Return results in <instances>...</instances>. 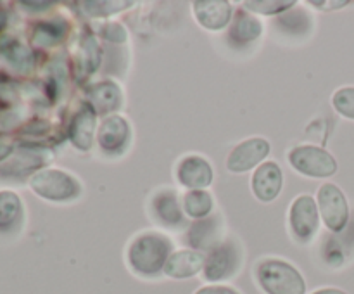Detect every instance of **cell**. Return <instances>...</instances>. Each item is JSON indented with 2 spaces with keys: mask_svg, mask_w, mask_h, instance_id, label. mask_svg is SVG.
<instances>
[{
  "mask_svg": "<svg viewBox=\"0 0 354 294\" xmlns=\"http://www.w3.org/2000/svg\"><path fill=\"white\" fill-rule=\"evenodd\" d=\"M171 251V242L161 234H142L128 249V265L135 273L154 277L165 270Z\"/></svg>",
  "mask_w": 354,
  "mask_h": 294,
  "instance_id": "6da1fadb",
  "label": "cell"
},
{
  "mask_svg": "<svg viewBox=\"0 0 354 294\" xmlns=\"http://www.w3.org/2000/svg\"><path fill=\"white\" fill-rule=\"evenodd\" d=\"M256 280L266 294H306L299 270L283 259L270 258L256 266Z\"/></svg>",
  "mask_w": 354,
  "mask_h": 294,
  "instance_id": "7a4b0ae2",
  "label": "cell"
},
{
  "mask_svg": "<svg viewBox=\"0 0 354 294\" xmlns=\"http://www.w3.org/2000/svg\"><path fill=\"white\" fill-rule=\"evenodd\" d=\"M289 161L296 172L313 178H327L337 172L334 156L317 145H297L289 152Z\"/></svg>",
  "mask_w": 354,
  "mask_h": 294,
  "instance_id": "3957f363",
  "label": "cell"
},
{
  "mask_svg": "<svg viewBox=\"0 0 354 294\" xmlns=\"http://www.w3.org/2000/svg\"><path fill=\"white\" fill-rule=\"evenodd\" d=\"M31 187L38 196L48 201H69L82 194V185L61 169L40 172L31 178Z\"/></svg>",
  "mask_w": 354,
  "mask_h": 294,
  "instance_id": "277c9868",
  "label": "cell"
},
{
  "mask_svg": "<svg viewBox=\"0 0 354 294\" xmlns=\"http://www.w3.org/2000/svg\"><path fill=\"white\" fill-rule=\"evenodd\" d=\"M241 249L234 242L216 244L204 259L203 275L209 282H221L237 273L241 266Z\"/></svg>",
  "mask_w": 354,
  "mask_h": 294,
  "instance_id": "5b68a950",
  "label": "cell"
},
{
  "mask_svg": "<svg viewBox=\"0 0 354 294\" xmlns=\"http://www.w3.org/2000/svg\"><path fill=\"white\" fill-rule=\"evenodd\" d=\"M318 208L328 230L341 232L348 225L349 206L344 192L335 183H324L318 190Z\"/></svg>",
  "mask_w": 354,
  "mask_h": 294,
  "instance_id": "8992f818",
  "label": "cell"
},
{
  "mask_svg": "<svg viewBox=\"0 0 354 294\" xmlns=\"http://www.w3.org/2000/svg\"><path fill=\"white\" fill-rule=\"evenodd\" d=\"M289 223L296 241L306 244L315 237L320 225V213H318V206L313 197L299 196L294 201L290 206Z\"/></svg>",
  "mask_w": 354,
  "mask_h": 294,
  "instance_id": "52a82bcc",
  "label": "cell"
},
{
  "mask_svg": "<svg viewBox=\"0 0 354 294\" xmlns=\"http://www.w3.org/2000/svg\"><path fill=\"white\" fill-rule=\"evenodd\" d=\"M270 154V144L265 138H249L241 142L227 159V168L234 173L249 172Z\"/></svg>",
  "mask_w": 354,
  "mask_h": 294,
  "instance_id": "ba28073f",
  "label": "cell"
},
{
  "mask_svg": "<svg viewBox=\"0 0 354 294\" xmlns=\"http://www.w3.org/2000/svg\"><path fill=\"white\" fill-rule=\"evenodd\" d=\"M282 182V169L277 163H261L252 175V192L261 203H270L279 197Z\"/></svg>",
  "mask_w": 354,
  "mask_h": 294,
  "instance_id": "9c48e42d",
  "label": "cell"
},
{
  "mask_svg": "<svg viewBox=\"0 0 354 294\" xmlns=\"http://www.w3.org/2000/svg\"><path fill=\"white\" fill-rule=\"evenodd\" d=\"M178 180L183 187L192 190H204L213 182V168L201 156H187L178 165Z\"/></svg>",
  "mask_w": 354,
  "mask_h": 294,
  "instance_id": "30bf717a",
  "label": "cell"
},
{
  "mask_svg": "<svg viewBox=\"0 0 354 294\" xmlns=\"http://www.w3.org/2000/svg\"><path fill=\"white\" fill-rule=\"evenodd\" d=\"M97 138H99V145L102 147V151L109 152V154L121 152L130 138V125L127 123L124 118L109 116L100 125Z\"/></svg>",
  "mask_w": 354,
  "mask_h": 294,
  "instance_id": "8fae6325",
  "label": "cell"
},
{
  "mask_svg": "<svg viewBox=\"0 0 354 294\" xmlns=\"http://www.w3.org/2000/svg\"><path fill=\"white\" fill-rule=\"evenodd\" d=\"M194 12L201 26L216 31L230 23L232 6L225 0H199L194 3Z\"/></svg>",
  "mask_w": 354,
  "mask_h": 294,
  "instance_id": "7c38bea8",
  "label": "cell"
},
{
  "mask_svg": "<svg viewBox=\"0 0 354 294\" xmlns=\"http://www.w3.org/2000/svg\"><path fill=\"white\" fill-rule=\"evenodd\" d=\"M204 256L192 249H183L169 255L165 265V275L171 279H190L204 268Z\"/></svg>",
  "mask_w": 354,
  "mask_h": 294,
  "instance_id": "4fadbf2b",
  "label": "cell"
},
{
  "mask_svg": "<svg viewBox=\"0 0 354 294\" xmlns=\"http://www.w3.org/2000/svg\"><path fill=\"white\" fill-rule=\"evenodd\" d=\"M95 111L92 106H85L76 113L69 127V138L80 151H88L95 137Z\"/></svg>",
  "mask_w": 354,
  "mask_h": 294,
  "instance_id": "5bb4252c",
  "label": "cell"
},
{
  "mask_svg": "<svg viewBox=\"0 0 354 294\" xmlns=\"http://www.w3.org/2000/svg\"><path fill=\"white\" fill-rule=\"evenodd\" d=\"M90 106L95 113H109L120 107L121 90L113 82H100L88 92Z\"/></svg>",
  "mask_w": 354,
  "mask_h": 294,
  "instance_id": "9a60e30c",
  "label": "cell"
},
{
  "mask_svg": "<svg viewBox=\"0 0 354 294\" xmlns=\"http://www.w3.org/2000/svg\"><path fill=\"white\" fill-rule=\"evenodd\" d=\"M154 213L158 220L165 225H175L182 220L178 199H176V194L173 190H165V192L156 196Z\"/></svg>",
  "mask_w": 354,
  "mask_h": 294,
  "instance_id": "2e32d148",
  "label": "cell"
},
{
  "mask_svg": "<svg viewBox=\"0 0 354 294\" xmlns=\"http://www.w3.org/2000/svg\"><path fill=\"white\" fill-rule=\"evenodd\" d=\"M185 213L192 218H206L213 208V197L207 190H190L183 197Z\"/></svg>",
  "mask_w": 354,
  "mask_h": 294,
  "instance_id": "e0dca14e",
  "label": "cell"
},
{
  "mask_svg": "<svg viewBox=\"0 0 354 294\" xmlns=\"http://www.w3.org/2000/svg\"><path fill=\"white\" fill-rule=\"evenodd\" d=\"M263 26L258 19L248 16L245 12H239L237 19H235L234 28L230 31V37L234 40L241 42V44H245V42L256 40V38L261 35Z\"/></svg>",
  "mask_w": 354,
  "mask_h": 294,
  "instance_id": "ac0fdd59",
  "label": "cell"
},
{
  "mask_svg": "<svg viewBox=\"0 0 354 294\" xmlns=\"http://www.w3.org/2000/svg\"><path fill=\"white\" fill-rule=\"evenodd\" d=\"M216 225V218H209L206 221H199V223L194 225L189 232V242L190 246H196V248H211L213 249L214 235L216 230H211Z\"/></svg>",
  "mask_w": 354,
  "mask_h": 294,
  "instance_id": "d6986e66",
  "label": "cell"
},
{
  "mask_svg": "<svg viewBox=\"0 0 354 294\" xmlns=\"http://www.w3.org/2000/svg\"><path fill=\"white\" fill-rule=\"evenodd\" d=\"M21 204L14 194H2L0 196V225H10L19 218Z\"/></svg>",
  "mask_w": 354,
  "mask_h": 294,
  "instance_id": "ffe728a7",
  "label": "cell"
},
{
  "mask_svg": "<svg viewBox=\"0 0 354 294\" xmlns=\"http://www.w3.org/2000/svg\"><path fill=\"white\" fill-rule=\"evenodd\" d=\"M332 104L339 114L354 120V86L339 89L332 97Z\"/></svg>",
  "mask_w": 354,
  "mask_h": 294,
  "instance_id": "44dd1931",
  "label": "cell"
},
{
  "mask_svg": "<svg viewBox=\"0 0 354 294\" xmlns=\"http://www.w3.org/2000/svg\"><path fill=\"white\" fill-rule=\"evenodd\" d=\"M131 6V2H83L85 12L88 16H107V14L120 12L124 7Z\"/></svg>",
  "mask_w": 354,
  "mask_h": 294,
  "instance_id": "7402d4cb",
  "label": "cell"
},
{
  "mask_svg": "<svg viewBox=\"0 0 354 294\" xmlns=\"http://www.w3.org/2000/svg\"><path fill=\"white\" fill-rule=\"evenodd\" d=\"M99 47L93 38H86L82 45V68L85 73H92L99 66Z\"/></svg>",
  "mask_w": 354,
  "mask_h": 294,
  "instance_id": "603a6c76",
  "label": "cell"
},
{
  "mask_svg": "<svg viewBox=\"0 0 354 294\" xmlns=\"http://www.w3.org/2000/svg\"><path fill=\"white\" fill-rule=\"evenodd\" d=\"M64 31H66V26L62 23L59 24V23H52V21H47V23L38 26L37 42L38 44H45V38H48V44H54V42L61 40Z\"/></svg>",
  "mask_w": 354,
  "mask_h": 294,
  "instance_id": "cb8c5ba5",
  "label": "cell"
},
{
  "mask_svg": "<svg viewBox=\"0 0 354 294\" xmlns=\"http://www.w3.org/2000/svg\"><path fill=\"white\" fill-rule=\"evenodd\" d=\"M245 7H248L249 10H252V12H259V14H277V12H283V10H287L289 7L294 6V2L290 0V2H273V0H270V2H266V0H261V2H245L244 3Z\"/></svg>",
  "mask_w": 354,
  "mask_h": 294,
  "instance_id": "d4e9b609",
  "label": "cell"
},
{
  "mask_svg": "<svg viewBox=\"0 0 354 294\" xmlns=\"http://www.w3.org/2000/svg\"><path fill=\"white\" fill-rule=\"evenodd\" d=\"M196 294H241L237 289L228 286H204L196 291Z\"/></svg>",
  "mask_w": 354,
  "mask_h": 294,
  "instance_id": "484cf974",
  "label": "cell"
},
{
  "mask_svg": "<svg viewBox=\"0 0 354 294\" xmlns=\"http://www.w3.org/2000/svg\"><path fill=\"white\" fill-rule=\"evenodd\" d=\"M313 3V6H317V7H330V10H334V9H339V7H344V6H348L349 2H311Z\"/></svg>",
  "mask_w": 354,
  "mask_h": 294,
  "instance_id": "4316f807",
  "label": "cell"
},
{
  "mask_svg": "<svg viewBox=\"0 0 354 294\" xmlns=\"http://www.w3.org/2000/svg\"><path fill=\"white\" fill-rule=\"evenodd\" d=\"M311 294H348V293L342 289H337V287H324V289H318Z\"/></svg>",
  "mask_w": 354,
  "mask_h": 294,
  "instance_id": "83f0119b",
  "label": "cell"
}]
</instances>
